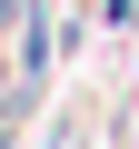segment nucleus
I'll use <instances>...</instances> for the list:
<instances>
[{
  "label": "nucleus",
  "mask_w": 139,
  "mask_h": 149,
  "mask_svg": "<svg viewBox=\"0 0 139 149\" xmlns=\"http://www.w3.org/2000/svg\"><path fill=\"white\" fill-rule=\"evenodd\" d=\"M129 10H139V0H109V20H129Z\"/></svg>",
  "instance_id": "nucleus-1"
}]
</instances>
